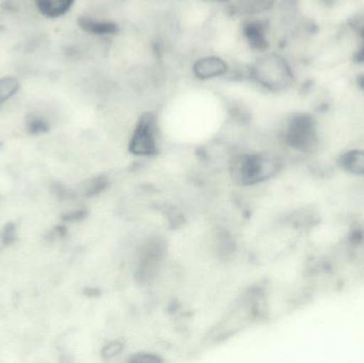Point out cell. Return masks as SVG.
Listing matches in <instances>:
<instances>
[{
    "label": "cell",
    "instance_id": "8fae6325",
    "mask_svg": "<svg viewBox=\"0 0 364 363\" xmlns=\"http://www.w3.org/2000/svg\"><path fill=\"white\" fill-rule=\"evenodd\" d=\"M21 81L14 76L0 77V104H6L21 91Z\"/></svg>",
    "mask_w": 364,
    "mask_h": 363
},
{
    "label": "cell",
    "instance_id": "6da1fadb",
    "mask_svg": "<svg viewBox=\"0 0 364 363\" xmlns=\"http://www.w3.org/2000/svg\"><path fill=\"white\" fill-rule=\"evenodd\" d=\"M244 78L267 93H284L293 87L295 74L290 62L271 51L254 55V60L244 68Z\"/></svg>",
    "mask_w": 364,
    "mask_h": 363
},
{
    "label": "cell",
    "instance_id": "5bb4252c",
    "mask_svg": "<svg viewBox=\"0 0 364 363\" xmlns=\"http://www.w3.org/2000/svg\"><path fill=\"white\" fill-rule=\"evenodd\" d=\"M132 362H144V363H156L160 362L159 358L149 354H139L132 358Z\"/></svg>",
    "mask_w": 364,
    "mask_h": 363
},
{
    "label": "cell",
    "instance_id": "7c38bea8",
    "mask_svg": "<svg viewBox=\"0 0 364 363\" xmlns=\"http://www.w3.org/2000/svg\"><path fill=\"white\" fill-rule=\"evenodd\" d=\"M28 131L33 136L46 134L49 131V125L44 119H33L28 123Z\"/></svg>",
    "mask_w": 364,
    "mask_h": 363
},
{
    "label": "cell",
    "instance_id": "3957f363",
    "mask_svg": "<svg viewBox=\"0 0 364 363\" xmlns=\"http://www.w3.org/2000/svg\"><path fill=\"white\" fill-rule=\"evenodd\" d=\"M159 117L156 111L141 113L130 136L129 149L134 156L151 157L159 149Z\"/></svg>",
    "mask_w": 364,
    "mask_h": 363
},
{
    "label": "cell",
    "instance_id": "8992f818",
    "mask_svg": "<svg viewBox=\"0 0 364 363\" xmlns=\"http://www.w3.org/2000/svg\"><path fill=\"white\" fill-rule=\"evenodd\" d=\"M242 40L255 55L271 49L269 25L267 17H252L241 19Z\"/></svg>",
    "mask_w": 364,
    "mask_h": 363
},
{
    "label": "cell",
    "instance_id": "d6986e66",
    "mask_svg": "<svg viewBox=\"0 0 364 363\" xmlns=\"http://www.w3.org/2000/svg\"><path fill=\"white\" fill-rule=\"evenodd\" d=\"M359 85H360L361 87L364 89V75L363 76L359 77Z\"/></svg>",
    "mask_w": 364,
    "mask_h": 363
},
{
    "label": "cell",
    "instance_id": "e0dca14e",
    "mask_svg": "<svg viewBox=\"0 0 364 363\" xmlns=\"http://www.w3.org/2000/svg\"><path fill=\"white\" fill-rule=\"evenodd\" d=\"M361 34H363V44L360 51H359L358 55H357V60H358L359 62H364V26L363 30H361Z\"/></svg>",
    "mask_w": 364,
    "mask_h": 363
},
{
    "label": "cell",
    "instance_id": "277c9868",
    "mask_svg": "<svg viewBox=\"0 0 364 363\" xmlns=\"http://www.w3.org/2000/svg\"><path fill=\"white\" fill-rule=\"evenodd\" d=\"M284 141L289 147L301 153H312L318 146L316 119L309 113H295L284 129Z\"/></svg>",
    "mask_w": 364,
    "mask_h": 363
},
{
    "label": "cell",
    "instance_id": "ba28073f",
    "mask_svg": "<svg viewBox=\"0 0 364 363\" xmlns=\"http://www.w3.org/2000/svg\"><path fill=\"white\" fill-rule=\"evenodd\" d=\"M276 4L277 0H232L226 8L240 19L252 18L267 17Z\"/></svg>",
    "mask_w": 364,
    "mask_h": 363
},
{
    "label": "cell",
    "instance_id": "2e32d148",
    "mask_svg": "<svg viewBox=\"0 0 364 363\" xmlns=\"http://www.w3.org/2000/svg\"><path fill=\"white\" fill-rule=\"evenodd\" d=\"M83 217H85V215H83L82 211H77V212L64 215L63 220H65V221H78V220L82 219Z\"/></svg>",
    "mask_w": 364,
    "mask_h": 363
},
{
    "label": "cell",
    "instance_id": "30bf717a",
    "mask_svg": "<svg viewBox=\"0 0 364 363\" xmlns=\"http://www.w3.org/2000/svg\"><path fill=\"white\" fill-rule=\"evenodd\" d=\"M339 166L348 174L364 177V151L355 149L343 153L339 158Z\"/></svg>",
    "mask_w": 364,
    "mask_h": 363
},
{
    "label": "cell",
    "instance_id": "ac0fdd59",
    "mask_svg": "<svg viewBox=\"0 0 364 363\" xmlns=\"http://www.w3.org/2000/svg\"><path fill=\"white\" fill-rule=\"evenodd\" d=\"M209 2H212V4H218V6H227L229 4H230L232 0H208Z\"/></svg>",
    "mask_w": 364,
    "mask_h": 363
},
{
    "label": "cell",
    "instance_id": "4fadbf2b",
    "mask_svg": "<svg viewBox=\"0 0 364 363\" xmlns=\"http://www.w3.org/2000/svg\"><path fill=\"white\" fill-rule=\"evenodd\" d=\"M16 226L13 223H8L1 232L2 244L9 246L16 241Z\"/></svg>",
    "mask_w": 364,
    "mask_h": 363
},
{
    "label": "cell",
    "instance_id": "52a82bcc",
    "mask_svg": "<svg viewBox=\"0 0 364 363\" xmlns=\"http://www.w3.org/2000/svg\"><path fill=\"white\" fill-rule=\"evenodd\" d=\"M77 25L85 34L100 38H111L121 31V26L114 19L95 15H81Z\"/></svg>",
    "mask_w": 364,
    "mask_h": 363
},
{
    "label": "cell",
    "instance_id": "7a4b0ae2",
    "mask_svg": "<svg viewBox=\"0 0 364 363\" xmlns=\"http://www.w3.org/2000/svg\"><path fill=\"white\" fill-rule=\"evenodd\" d=\"M231 175L240 185L262 183L282 170V162L275 156L246 153L237 156L231 163Z\"/></svg>",
    "mask_w": 364,
    "mask_h": 363
},
{
    "label": "cell",
    "instance_id": "5b68a950",
    "mask_svg": "<svg viewBox=\"0 0 364 363\" xmlns=\"http://www.w3.org/2000/svg\"><path fill=\"white\" fill-rule=\"evenodd\" d=\"M191 74L200 82H213L235 76L237 70L223 55L205 53L192 62Z\"/></svg>",
    "mask_w": 364,
    "mask_h": 363
},
{
    "label": "cell",
    "instance_id": "9a60e30c",
    "mask_svg": "<svg viewBox=\"0 0 364 363\" xmlns=\"http://www.w3.org/2000/svg\"><path fill=\"white\" fill-rule=\"evenodd\" d=\"M121 351L122 345H119L117 342H113L105 349V356H107V357H112V356L117 355Z\"/></svg>",
    "mask_w": 364,
    "mask_h": 363
},
{
    "label": "cell",
    "instance_id": "9c48e42d",
    "mask_svg": "<svg viewBox=\"0 0 364 363\" xmlns=\"http://www.w3.org/2000/svg\"><path fill=\"white\" fill-rule=\"evenodd\" d=\"M77 0H34L36 10L47 19H60L70 14Z\"/></svg>",
    "mask_w": 364,
    "mask_h": 363
}]
</instances>
